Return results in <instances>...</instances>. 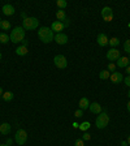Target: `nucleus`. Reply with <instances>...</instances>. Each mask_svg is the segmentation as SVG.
I'll return each instance as SVG.
<instances>
[{"label":"nucleus","mask_w":130,"mask_h":146,"mask_svg":"<svg viewBox=\"0 0 130 146\" xmlns=\"http://www.w3.org/2000/svg\"><path fill=\"white\" fill-rule=\"evenodd\" d=\"M38 36L43 43H49L55 39V33L51 27H40L38 31Z\"/></svg>","instance_id":"f257e3e1"},{"label":"nucleus","mask_w":130,"mask_h":146,"mask_svg":"<svg viewBox=\"0 0 130 146\" xmlns=\"http://www.w3.org/2000/svg\"><path fill=\"white\" fill-rule=\"evenodd\" d=\"M9 38H11V40H12L13 43H20L22 42V40L25 39V30L22 26H17L15 27L12 30V33H11V35H9Z\"/></svg>","instance_id":"f03ea898"},{"label":"nucleus","mask_w":130,"mask_h":146,"mask_svg":"<svg viewBox=\"0 0 130 146\" xmlns=\"http://www.w3.org/2000/svg\"><path fill=\"white\" fill-rule=\"evenodd\" d=\"M38 26H39V21H38V18H35V17H27L26 20L22 21L24 30H34V29H36Z\"/></svg>","instance_id":"7ed1b4c3"},{"label":"nucleus","mask_w":130,"mask_h":146,"mask_svg":"<svg viewBox=\"0 0 130 146\" xmlns=\"http://www.w3.org/2000/svg\"><path fill=\"white\" fill-rule=\"evenodd\" d=\"M108 123H109V115L107 112H100L96 117L95 124H96V128H99V129H104V128L108 125Z\"/></svg>","instance_id":"20e7f679"},{"label":"nucleus","mask_w":130,"mask_h":146,"mask_svg":"<svg viewBox=\"0 0 130 146\" xmlns=\"http://www.w3.org/2000/svg\"><path fill=\"white\" fill-rule=\"evenodd\" d=\"M15 141H16V143H17V145H20V146L24 145V143L27 141L26 131H24V129H18V131L16 132V134H15Z\"/></svg>","instance_id":"39448f33"},{"label":"nucleus","mask_w":130,"mask_h":146,"mask_svg":"<svg viewBox=\"0 0 130 146\" xmlns=\"http://www.w3.org/2000/svg\"><path fill=\"white\" fill-rule=\"evenodd\" d=\"M53 63H55V67H57L59 69H64V68L68 67V60L64 55H56L53 58Z\"/></svg>","instance_id":"423d86ee"},{"label":"nucleus","mask_w":130,"mask_h":146,"mask_svg":"<svg viewBox=\"0 0 130 146\" xmlns=\"http://www.w3.org/2000/svg\"><path fill=\"white\" fill-rule=\"evenodd\" d=\"M102 17H103L104 21L107 22H111L113 20V11L111 7H104L102 9Z\"/></svg>","instance_id":"0eeeda50"},{"label":"nucleus","mask_w":130,"mask_h":146,"mask_svg":"<svg viewBox=\"0 0 130 146\" xmlns=\"http://www.w3.org/2000/svg\"><path fill=\"white\" fill-rule=\"evenodd\" d=\"M107 59L109 61H117L120 59V51L117 48H111L107 52Z\"/></svg>","instance_id":"6e6552de"},{"label":"nucleus","mask_w":130,"mask_h":146,"mask_svg":"<svg viewBox=\"0 0 130 146\" xmlns=\"http://www.w3.org/2000/svg\"><path fill=\"white\" fill-rule=\"evenodd\" d=\"M96 42H98V44H99L100 47H106V46L109 43V38L107 36V34L100 33V34H98Z\"/></svg>","instance_id":"1a4fd4ad"},{"label":"nucleus","mask_w":130,"mask_h":146,"mask_svg":"<svg viewBox=\"0 0 130 146\" xmlns=\"http://www.w3.org/2000/svg\"><path fill=\"white\" fill-rule=\"evenodd\" d=\"M55 42L57 44H67L68 43V35L64 33H57L55 34Z\"/></svg>","instance_id":"9d476101"},{"label":"nucleus","mask_w":130,"mask_h":146,"mask_svg":"<svg viewBox=\"0 0 130 146\" xmlns=\"http://www.w3.org/2000/svg\"><path fill=\"white\" fill-rule=\"evenodd\" d=\"M111 81L113 82V84H120V82H122L124 81V76H122V73H120V72H113V73H111Z\"/></svg>","instance_id":"9b49d317"},{"label":"nucleus","mask_w":130,"mask_h":146,"mask_svg":"<svg viewBox=\"0 0 130 146\" xmlns=\"http://www.w3.org/2000/svg\"><path fill=\"white\" fill-rule=\"evenodd\" d=\"M51 29H52V31H56V34H57V33H61L65 29V25L60 21H53L51 25Z\"/></svg>","instance_id":"f8f14e48"},{"label":"nucleus","mask_w":130,"mask_h":146,"mask_svg":"<svg viewBox=\"0 0 130 146\" xmlns=\"http://www.w3.org/2000/svg\"><path fill=\"white\" fill-rule=\"evenodd\" d=\"M3 13L5 16H13L15 15V7L11 4H4L3 5Z\"/></svg>","instance_id":"ddd939ff"},{"label":"nucleus","mask_w":130,"mask_h":146,"mask_svg":"<svg viewBox=\"0 0 130 146\" xmlns=\"http://www.w3.org/2000/svg\"><path fill=\"white\" fill-rule=\"evenodd\" d=\"M88 110H90L92 113H96V115H99V113L102 112V106H100L98 102H94V103H90V107H88Z\"/></svg>","instance_id":"4468645a"},{"label":"nucleus","mask_w":130,"mask_h":146,"mask_svg":"<svg viewBox=\"0 0 130 146\" xmlns=\"http://www.w3.org/2000/svg\"><path fill=\"white\" fill-rule=\"evenodd\" d=\"M129 65V58L127 56H120L117 60V67L118 68H126Z\"/></svg>","instance_id":"2eb2a0df"},{"label":"nucleus","mask_w":130,"mask_h":146,"mask_svg":"<svg viewBox=\"0 0 130 146\" xmlns=\"http://www.w3.org/2000/svg\"><path fill=\"white\" fill-rule=\"evenodd\" d=\"M78 106H79V110H82V111H83V110H87L88 107H90V100L85 97L81 98L78 102Z\"/></svg>","instance_id":"dca6fc26"},{"label":"nucleus","mask_w":130,"mask_h":146,"mask_svg":"<svg viewBox=\"0 0 130 146\" xmlns=\"http://www.w3.org/2000/svg\"><path fill=\"white\" fill-rule=\"evenodd\" d=\"M0 133L4 134V136L11 133V124H8V123H3V124L0 125Z\"/></svg>","instance_id":"f3484780"},{"label":"nucleus","mask_w":130,"mask_h":146,"mask_svg":"<svg viewBox=\"0 0 130 146\" xmlns=\"http://www.w3.org/2000/svg\"><path fill=\"white\" fill-rule=\"evenodd\" d=\"M27 47H25V46H20V47H17L16 48V54L18 55V56H26L27 55Z\"/></svg>","instance_id":"a211bd4d"},{"label":"nucleus","mask_w":130,"mask_h":146,"mask_svg":"<svg viewBox=\"0 0 130 146\" xmlns=\"http://www.w3.org/2000/svg\"><path fill=\"white\" fill-rule=\"evenodd\" d=\"M56 17H57V21L64 22L65 20H67V15H65V11H63V9H59L57 12H56Z\"/></svg>","instance_id":"6ab92c4d"},{"label":"nucleus","mask_w":130,"mask_h":146,"mask_svg":"<svg viewBox=\"0 0 130 146\" xmlns=\"http://www.w3.org/2000/svg\"><path fill=\"white\" fill-rule=\"evenodd\" d=\"M11 40V38H9L8 34L5 33H0V43H3V44H7V43Z\"/></svg>","instance_id":"aec40b11"},{"label":"nucleus","mask_w":130,"mask_h":146,"mask_svg":"<svg viewBox=\"0 0 130 146\" xmlns=\"http://www.w3.org/2000/svg\"><path fill=\"white\" fill-rule=\"evenodd\" d=\"M0 29L4 30V31L9 30V29H11V22L9 21H1L0 22Z\"/></svg>","instance_id":"412c9836"},{"label":"nucleus","mask_w":130,"mask_h":146,"mask_svg":"<svg viewBox=\"0 0 130 146\" xmlns=\"http://www.w3.org/2000/svg\"><path fill=\"white\" fill-rule=\"evenodd\" d=\"M99 77H100V80H108L109 77H111V73H109L107 69H104L99 73Z\"/></svg>","instance_id":"4be33fe9"},{"label":"nucleus","mask_w":130,"mask_h":146,"mask_svg":"<svg viewBox=\"0 0 130 146\" xmlns=\"http://www.w3.org/2000/svg\"><path fill=\"white\" fill-rule=\"evenodd\" d=\"M3 99L5 100V102H11V100L13 99V93L12 91H5L3 94Z\"/></svg>","instance_id":"5701e85b"},{"label":"nucleus","mask_w":130,"mask_h":146,"mask_svg":"<svg viewBox=\"0 0 130 146\" xmlns=\"http://www.w3.org/2000/svg\"><path fill=\"white\" fill-rule=\"evenodd\" d=\"M108 44L112 46V48H116V47L120 44V39H118V38H111V39H109V43H108Z\"/></svg>","instance_id":"b1692460"},{"label":"nucleus","mask_w":130,"mask_h":146,"mask_svg":"<svg viewBox=\"0 0 130 146\" xmlns=\"http://www.w3.org/2000/svg\"><path fill=\"white\" fill-rule=\"evenodd\" d=\"M56 5L59 7V9H65L67 8V5H68V3L67 1H65V0H57V1H56Z\"/></svg>","instance_id":"393cba45"},{"label":"nucleus","mask_w":130,"mask_h":146,"mask_svg":"<svg viewBox=\"0 0 130 146\" xmlns=\"http://www.w3.org/2000/svg\"><path fill=\"white\" fill-rule=\"evenodd\" d=\"M90 127H91V125H90V123H88V121H85V123H82V124H79V129H81L82 132H86Z\"/></svg>","instance_id":"a878e982"},{"label":"nucleus","mask_w":130,"mask_h":146,"mask_svg":"<svg viewBox=\"0 0 130 146\" xmlns=\"http://www.w3.org/2000/svg\"><path fill=\"white\" fill-rule=\"evenodd\" d=\"M124 51L130 55V39H127L126 42L124 43Z\"/></svg>","instance_id":"bb28decb"},{"label":"nucleus","mask_w":130,"mask_h":146,"mask_svg":"<svg viewBox=\"0 0 130 146\" xmlns=\"http://www.w3.org/2000/svg\"><path fill=\"white\" fill-rule=\"evenodd\" d=\"M107 70H108L109 73H113V72H116V64H113V63H109V64H108V68H107Z\"/></svg>","instance_id":"cd10ccee"},{"label":"nucleus","mask_w":130,"mask_h":146,"mask_svg":"<svg viewBox=\"0 0 130 146\" xmlns=\"http://www.w3.org/2000/svg\"><path fill=\"white\" fill-rule=\"evenodd\" d=\"M90 138H91V134L87 133V132H85V133L82 134V140H83V141H88Z\"/></svg>","instance_id":"c85d7f7f"},{"label":"nucleus","mask_w":130,"mask_h":146,"mask_svg":"<svg viewBox=\"0 0 130 146\" xmlns=\"http://www.w3.org/2000/svg\"><path fill=\"white\" fill-rule=\"evenodd\" d=\"M74 146H85V141L82 140H76V142H74Z\"/></svg>","instance_id":"c756f323"},{"label":"nucleus","mask_w":130,"mask_h":146,"mask_svg":"<svg viewBox=\"0 0 130 146\" xmlns=\"http://www.w3.org/2000/svg\"><path fill=\"white\" fill-rule=\"evenodd\" d=\"M74 115H76V117H82L83 116V111L82 110H77L76 112H74Z\"/></svg>","instance_id":"7c9ffc66"},{"label":"nucleus","mask_w":130,"mask_h":146,"mask_svg":"<svg viewBox=\"0 0 130 146\" xmlns=\"http://www.w3.org/2000/svg\"><path fill=\"white\" fill-rule=\"evenodd\" d=\"M124 82H125V85L130 88V76H126V77H125V78H124Z\"/></svg>","instance_id":"2f4dec72"},{"label":"nucleus","mask_w":130,"mask_h":146,"mask_svg":"<svg viewBox=\"0 0 130 146\" xmlns=\"http://www.w3.org/2000/svg\"><path fill=\"white\" fill-rule=\"evenodd\" d=\"M12 143H13V140H12V138H8V140H7V145H8V146H11Z\"/></svg>","instance_id":"473e14b6"},{"label":"nucleus","mask_w":130,"mask_h":146,"mask_svg":"<svg viewBox=\"0 0 130 146\" xmlns=\"http://www.w3.org/2000/svg\"><path fill=\"white\" fill-rule=\"evenodd\" d=\"M21 17H22V20H26L27 18V15L25 12H21Z\"/></svg>","instance_id":"72a5a7b5"},{"label":"nucleus","mask_w":130,"mask_h":146,"mask_svg":"<svg viewBox=\"0 0 130 146\" xmlns=\"http://www.w3.org/2000/svg\"><path fill=\"white\" fill-rule=\"evenodd\" d=\"M27 44H29V42H27L26 39H24V40H22V46H25V47H27Z\"/></svg>","instance_id":"f704fd0d"},{"label":"nucleus","mask_w":130,"mask_h":146,"mask_svg":"<svg viewBox=\"0 0 130 146\" xmlns=\"http://www.w3.org/2000/svg\"><path fill=\"white\" fill-rule=\"evenodd\" d=\"M73 128H79V124H78V123H76V121H74V123H73Z\"/></svg>","instance_id":"c9c22d12"},{"label":"nucleus","mask_w":130,"mask_h":146,"mask_svg":"<svg viewBox=\"0 0 130 146\" xmlns=\"http://www.w3.org/2000/svg\"><path fill=\"white\" fill-rule=\"evenodd\" d=\"M126 73H127V76H130V65L126 67Z\"/></svg>","instance_id":"e433bc0d"},{"label":"nucleus","mask_w":130,"mask_h":146,"mask_svg":"<svg viewBox=\"0 0 130 146\" xmlns=\"http://www.w3.org/2000/svg\"><path fill=\"white\" fill-rule=\"evenodd\" d=\"M121 146H127V142L126 141H121Z\"/></svg>","instance_id":"4c0bfd02"},{"label":"nucleus","mask_w":130,"mask_h":146,"mask_svg":"<svg viewBox=\"0 0 130 146\" xmlns=\"http://www.w3.org/2000/svg\"><path fill=\"white\" fill-rule=\"evenodd\" d=\"M127 111H129V112H130V100H129V102H127Z\"/></svg>","instance_id":"58836bf2"},{"label":"nucleus","mask_w":130,"mask_h":146,"mask_svg":"<svg viewBox=\"0 0 130 146\" xmlns=\"http://www.w3.org/2000/svg\"><path fill=\"white\" fill-rule=\"evenodd\" d=\"M3 94H4V93H3V89H1V86H0V97H1Z\"/></svg>","instance_id":"ea45409f"},{"label":"nucleus","mask_w":130,"mask_h":146,"mask_svg":"<svg viewBox=\"0 0 130 146\" xmlns=\"http://www.w3.org/2000/svg\"><path fill=\"white\" fill-rule=\"evenodd\" d=\"M126 142H127V143H129V145H130V136L127 137V141H126Z\"/></svg>","instance_id":"a19ab883"},{"label":"nucleus","mask_w":130,"mask_h":146,"mask_svg":"<svg viewBox=\"0 0 130 146\" xmlns=\"http://www.w3.org/2000/svg\"><path fill=\"white\" fill-rule=\"evenodd\" d=\"M127 98L130 99V90H129V93H127Z\"/></svg>","instance_id":"79ce46f5"},{"label":"nucleus","mask_w":130,"mask_h":146,"mask_svg":"<svg viewBox=\"0 0 130 146\" xmlns=\"http://www.w3.org/2000/svg\"><path fill=\"white\" fill-rule=\"evenodd\" d=\"M0 146H8V145H7V143H1V145H0Z\"/></svg>","instance_id":"37998d69"},{"label":"nucleus","mask_w":130,"mask_h":146,"mask_svg":"<svg viewBox=\"0 0 130 146\" xmlns=\"http://www.w3.org/2000/svg\"><path fill=\"white\" fill-rule=\"evenodd\" d=\"M0 60H1V52H0Z\"/></svg>","instance_id":"c03bdc74"},{"label":"nucleus","mask_w":130,"mask_h":146,"mask_svg":"<svg viewBox=\"0 0 130 146\" xmlns=\"http://www.w3.org/2000/svg\"><path fill=\"white\" fill-rule=\"evenodd\" d=\"M0 22H1V18H0Z\"/></svg>","instance_id":"a18cd8bd"}]
</instances>
